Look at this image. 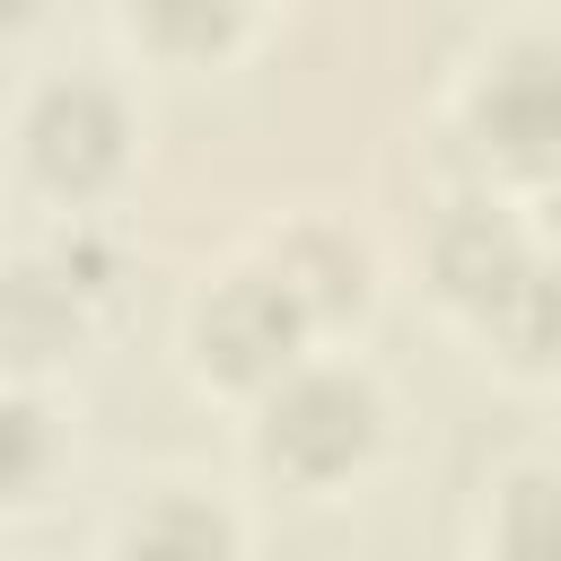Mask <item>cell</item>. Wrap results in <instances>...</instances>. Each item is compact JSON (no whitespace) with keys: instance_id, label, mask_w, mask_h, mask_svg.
<instances>
[{"instance_id":"obj_1","label":"cell","mask_w":561,"mask_h":561,"mask_svg":"<svg viewBox=\"0 0 561 561\" xmlns=\"http://www.w3.org/2000/svg\"><path fill=\"white\" fill-rule=\"evenodd\" d=\"M386 438V403L359 368H280L263 386V421H254V456L272 482L289 491H333L351 482Z\"/></svg>"},{"instance_id":"obj_2","label":"cell","mask_w":561,"mask_h":561,"mask_svg":"<svg viewBox=\"0 0 561 561\" xmlns=\"http://www.w3.org/2000/svg\"><path fill=\"white\" fill-rule=\"evenodd\" d=\"M316 324H307V307L280 289V272L263 263V272H228L202 307H193V324H184V351H193V368L210 377V386H245V394H263L280 368H298V342H307Z\"/></svg>"},{"instance_id":"obj_3","label":"cell","mask_w":561,"mask_h":561,"mask_svg":"<svg viewBox=\"0 0 561 561\" xmlns=\"http://www.w3.org/2000/svg\"><path fill=\"white\" fill-rule=\"evenodd\" d=\"M18 149H26V175H35L44 193H61V202H96V193L123 175V158H131V123H123L114 88H96V79H61V88H44V96L26 105Z\"/></svg>"},{"instance_id":"obj_4","label":"cell","mask_w":561,"mask_h":561,"mask_svg":"<svg viewBox=\"0 0 561 561\" xmlns=\"http://www.w3.org/2000/svg\"><path fill=\"white\" fill-rule=\"evenodd\" d=\"M465 123H473L482 167H526V175H552V167H561V44H552V35L508 44V53L473 79Z\"/></svg>"},{"instance_id":"obj_5","label":"cell","mask_w":561,"mask_h":561,"mask_svg":"<svg viewBox=\"0 0 561 561\" xmlns=\"http://www.w3.org/2000/svg\"><path fill=\"white\" fill-rule=\"evenodd\" d=\"M79 342V289L61 263H9L0 272V368H44Z\"/></svg>"},{"instance_id":"obj_6","label":"cell","mask_w":561,"mask_h":561,"mask_svg":"<svg viewBox=\"0 0 561 561\" xmlns=\"http://www.w3.org/2000/svg\"><path fill=\"white\" fill-rule=\"evenodd\" d=\"M272 272H280V289L307 307V324H333V316H351V307L368 298V254H359L342 228H298V237H280V245H272Z\"/></svg>"},{"instance_id":"obj_7","label":"cell","mask_w":561,"mask_h":561,"mask_svg":"<svg viewBox=\"0 0 561 561\" xmlns=\"http://www.w3.org/2000/svg\"><path fill=\"white\" fill-rule=\"evenodd\" d=\"M123 18H131L140 44H158L175 61H202L245 26V0H123Z\"/></svg>"},{"instance_id":"obj_8","label":"cell","mask_w":561,"mask_h":561,"mask_svg":"<svg viewBox=\"0 0 561 561\" xmlns=\"http://www.w3.org/2000/svg\"><path fill=\"white\" fill-rule=\"evenodd\" d=\"M44 473H53V421H44L18 386H0V508L35 500Z\"/></svg>"},{"instance_id":"obj_9","label":"cell","mask_w":561,"mask_h":561,"mask_svg":"<svg viewBox=\"0 0 561 561\" xmlns=\"http://www.w3.org/2000/svg\"><path fill=\"white\" fill-rule=\"evenodd\" d=\"M508 552H561V465H526L508 473L500 491V526H491Z\"/></svg>"},{"instance_id":"obj_10","label":"cell","mask_w":561,"mask_h":561,"mask_svg":"<svg viewBox=\"0 0 561 561\" xmlns=\"http://www.w3.org/2000/svg\"><path fill=\"white\" fill-rule=\"evenodd\" d=\"M123 543H193V552H210V543H237V526H228L219 508H184V500L167 491V517H131Z\"/></svg>"},{"instance_id":"obj_11","label":"cell","mask_w":561,"mask_h":561,"mask_svg":"<svg viewBox=\"0 0 561 561\" xmlns=\"http://www.w3.org/2000/svg\"><path fill=\"white\" fill-rule=\"evenodd\" d=\"M26 18H44V0H0V35H18Z\"/></svg>"}]
</instances>
